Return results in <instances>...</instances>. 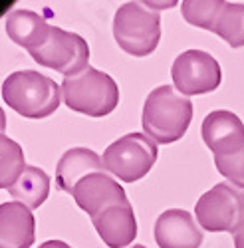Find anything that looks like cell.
Listing matches in <instances>:
<instances>
[{
  "label": "cell",
  "mask_w": 244,
  "mask_h": 248,
  "mask_svg": "<svg viewBox=\"0 0 244 248\" xmlns=\"http://www.w3.org/2000/svg\"><path fill=\"white\" fill-rule=\"evenodd\" d=\"M193 119V101L179 93L171 86L155 88L143 106V123L145 133L161 145L179 141L187 133Z\"/></svg>",
  "instance_id": "obj_1"
},
{
  "label": "cell",
  "mask_w": 244,
  "mask_h": 248,
  "mask_svg": "<svg viewBox=\"0 0 244 248\" xmlns=\"http://www.w3.org/2000/svg\"><path fill=\"white\" fill-rule=\"evenodd\" d=\"M62 86L40 72L20 70L10 74L2 84V99L8 108L26 119H44L60 106Z\"/></svg>",
  "instance_id": "obj_2"
},
{
  "label": "cell",
  "mask_w": 244,
  "mask_h": 248,
  "mask_svg": "<svg viewBox=\"0 0 244 248\" xmlns=\"http://www.w3.org/2000/svg\"><path fill=\"white\" fill-rule=\"evenodd\" d=\"M62 95L72 111L90 117H106L119 103V88L115 79L92 66L77 76L64 78Z\"/></svg>",
  "instance_id": "obj_3"
},
{
  "label": "cell",
  "mask_w": 244,
  "mask_h": 248,
  "mask_svg": "<svg viewBox=\"0 0 244 248\" xmlns=\"http://www.w3.org/2000/svg\"><path fill=\"white\" fill-rule=\"evenodd\" d=\"M113 38L129 56H149L161 40L159 12L143 2H125L113 16Z\"/></svg>",
  "instance_id": "obj_4"
},
{
  "label": "cell",
  "mask_w": 244,
  "mask_h": 248,
  "mask_svg": "<svg viewBox=\"0 0 244 248\" xmlns=\"http://www.w3.org/2000/svg\"><path fill=\"white\" fill-rule=\"evenodd\" d=\"M195 215L202 231L236 234L244 226V191L218 183L197 201Z\"/></svg>",
  "instance_id": "obj_5"
},
{
  "label": "cell",
  "mask_w": 244,
  "mask_h": 248,
  "mask_svg": "<svg viewBox=\"0 0 244 248\" xmlns=\"http://www.w3.org/2000/svg\"><path fill=\"white\" fill-rule=\"evenodd\" d=\"M28 54L40 66L60 72L64 78L77 76L90 68V48L86 40L54 24L50 26L46 38Z\"/></svg>",
  "instance_id": "obj_6"
},
{
  "label": "cell",
  "mask_w": 244,
  "mask_h": 248,
  "mask_svg": "<svg viewBox=\"0 0 244 248\" xmlns=\"http://www.w3.org/2000/svg\"><path fill=\"white\" fill-rule=\"evenodd\" d=\"M157 145L149 135L127 133L113 141L104 151L106 171L115 175L121 183H135L143 179L157 161Z\"/></svg>",
  "instance_id": "obj_7"
},
{
  "label": "cell",
  "mask_w": 244,
  "mask_h": 248,
  "mask_svg": "<svg viewBox=\"0 0 244 248\" xmlns=\"http://www.w3.org/2000/svg\"><path fill=\"white\" fill-rule=\"evenodd\" d=\"M171 78L179 93L200 95L214 92L220 86V66L218 62L202 50H187L175 58Z\"/></svg>",
  "instance_id": "obj_8"
},
{
  "label": "cell",
  "mask_w": 244,
  "mask_h": 248,
  "mask_svg": "<svg viewBox=\"0 0 244 248\" xmlns=\"http://www.w3.org/2000/svg\"><path fill=\"white\" fill-rule=\"evenodd\" d=\"M200 135L214 155H232L244 147V123L227 109L211 111L202 121Z\"/></svg>",
  "instance_id": "obj_9"
},
{
  "label": "cell",
  "mask_w": 244,
  "mask_h": 248,
  "mask_svg": "<svg viewBox=\"0 0 244 248\" xmlns=\"http://www.w3.org/2000/svg\"><path fill=\"white\" fill-rule=\"evenodd\" d=\"M70 195L76 199L79 209L86 211L92 218L97 213L104 211L106 206L127 201L123 187H121L111 175H107V171L106 173H92V175L84 177L72 189Z\"/></svg>",
  "instance_id": "obj_10"
},
{
  "label": "cell",
  "mask_w": 244,
  "mask_h": 248,
  "mask_svg": "<svg viewBox=\"0 0 244 248\" xmlns=\"http://www.w3.org/2000/svg\"><path fill=\"white\" fill-rule=\"evenodd\" d=\"M92 222L99 238L109 248L129 246L137 236V220H135V213L129 199L123 202L106 206L104 211L92 218Z\"/></svg>",
  "instance_id": "obj_11"
},
{
  "label": "cell",
  "mask_w": 244,
  "mask_h": 248,
  "mask_svg": "<svg viewBox=\"0 0 244 248\" xmlns=\"http://www.w3.org/2000/svg\"><path fill=\"white\" fill-rule=\"evenodd\" d=\"M155 242L159 248H198L202 244V231L191 213L169 209L161 213L155 222Z\"/></svg>",
  "instance_id": "obj_12"
},
{
  "label": "cell",
  "mask_w": 244,
  "mask_h": 248,
  "mask_svg": "<svg viewBox=\"0 0 244 248\" xmlns=\"http://www.w3.org/2000/svg\"><path fill=\"white\" fill-rule=\"evenodd\" d=\"M36 238V218L22 202L0 204V248H30Z\"/></svg>",
  "instance_id": "obj_13"
},
{
  "label": "cell",
  "mask_w": 244,
  "mask_h": 248,
  "mask_svg": "<svg viewBox=\"0 0 244 248\" xmlns=\"http://www.w3.org/2000/svg\"><path fill=\"white\" fill-rule=\"evenodd\" d=\"M92 173H106L104 159L88 147H74L58 161L56 185L64 193H72L76 185Z\"/></svg>",
  "instance_id": "obj_14"
},
{
  "label": "cell",
  "mask_w": 244,
  "mask_h": 248,
  "mask_svg": "<svg viewBox=\"0 0 244 248\" xmlns=\"http://www.w3.org/2000/svg\"><path fill=\"white\" fill-rule=\"evenodd\" d=\"M6 34L14 44L26 48L28 52L34 50L42 40L46 38L48 30L52 24H48V20L32 10H12L8 12L6 20Z\"/></svg>",
  "instance_id": "obj_15"
},
{
  "label": "cell",
  "mask_w": 244,
  "mask_h": 248,
  "mask_svg": "<svg viewBox=\"0 0 244 248\" xmlns=\"http://www.w3.org/2000/svg\"><path fill=\"white\" fill-rule=\"evenodd\" d=\"M8 193L12 199H16V202H22L30 211H34L42 206L50 195V177L42 169L28 165L22 177L8 189Z\"/></svg>",
  "instance_id": "obj_16"
},
{
  "label": "cell",
  "mask_w": 244,
  "mask_h": 248,
  "mask_svg": "<svg viewBox=\"0 0 244 248\" xmlns=\"http://www.w3.org/2000/svg\"><path fill=\"white\" fill-rule=\"evenodd\" d=\"M213 32L225 40L230 48H242L244 46V4L227 2L216 18Z\"/></svg>",
  "instance_id": "obj_17"
},
{
  "label": "cell",
  "mask_w": 244,
  "mask_h": 248,
  "mask_svg": "<svg viewBox=\"0 0 244 248\" xmlns=\"http://www.w3.org/2000/svg\"><path fill=\"white\" fill-rule=\"evenodd\" d=\"M0 147H2V151H0V155H2V163H0V187L8 191L12 185L22 177L28 165L24 163L22 147H20L16 141H12L10 137H6V135L0 137Z\"/></svg>",
  "instance_id": "obj_18"
},
{
  "label": "cell",
  "mask_w": 244,
  "mask_h": 248,
  "mask_svg": "<svg viewBox=\"0 0 244 248\" xmlns=\"http://www.w3.org/2000/svg\"><path fill=\"white\" fill-rule=\"evenodd\" d=\"M225 4L227 2H222V0H185L181 4V12L191 26L213 32L216 18L225 8Z\"/></svg>",
  "instance_id": "obj_19"
},
{
  "label": "cell",
  "mask_w": 244,
  "mask_h": 248,
  "mask_svg": "<svg viewBox=\"0 0 244 248\" xmlns=\"http://www.w3.org/2000/svg\"><path fill=\"white\" fill-rule=\"evenodd\" d=\"M214 165L222 177L244 191V147L232 155H214Z\"/></svg>",
  "instance_id": "obj_20"
},
{
  "label": "cell",
  "mask_w": 244,
  "mask_h": 248,
  "mask_svg": "<svg viewBox=\"0 0 244 248\" xmlns=\"http://www.w3.org/2000/svg\"><path fill=\"white\" fill-rule=\"evenodd\" d=\"M38 248H72V246H68V244L62 242V240H48V242H44V244H40Z\"/></svg>",
  "instance_id": "obj_21"
},
{
  "label": "cell",
  "mask_w": 244,
  "mask_h": 248,
  "mask_svg": "<svg viewBox=\"0 0 244 248\" xmlns=\"http://www.w3.org/2000/svg\"><path fill=\"white\" fill-rule=\"evenodd\" d=\"M232 236H234V248H244V226Z\"/></svg>",
  "instance_id": "obj_22"
},
{
  "label": "cell",
  "mask_w": 244,
  "mask_h": 248,
  "mask_svg": "<svg viewBox=\"0 0 244 248\" xmlns=\"http://www.w3.org/2000/svg\"><path fill=\"white\" fill-rule=\"evenodd\" d=\"M131 248H147V246H143V244H135V246H131Z\"/></svg>",
  "instance_id": "obj_23"
}]
</instances>
